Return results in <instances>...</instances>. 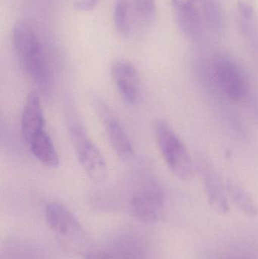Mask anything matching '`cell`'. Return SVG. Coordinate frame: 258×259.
<instances>
[{
    "label": "cell",
    "mask_w": 258,
    "mask_h": 259,
    "mask_svg": "<svg viewBox=\"0 0 258 259\" xmlns=\"http://www.w3.org/2000/svg\"><path fill=\"white\" fill-rule=\"evenodd\" d=\"M135 27L146 28L156 17V0H130Z\"/></svg>",
    "instance_id": "obj_18"
},
{
    "label": "cell",
    "mask_w": 258,
    "mask_h": 259,
    "mask_svg": "<svg viewBox=\"0 0 258 259\" xmlns=\"http://www.w3.org/2000/svg\"><path fill=\"white\" fill-rule=\"evenodd\" d=\"M45 127L39 95L36 92H30L26 99L21 116V131L27 144L38 133L45 130Z\"/></svg>",
    "instance_id": "obj_12"
},
{
    "label": "cell",
    "mask_w": 258,
    "mask_h": 259,
    "mask_svg": "<svg viewBox=\"0 0 258 259\" xmlns=\"http://www.w3.org/2000/svg\"><path fill=\"white\" fill-rule=\"evenodd\" d=\"M99 113L103 118L109 141L117 155L123 161L131 159L134 150L125 130L115 117L110 114L108 108L100 106Z\"/></svg>",
    "instance_id": "obj_11"
},
{
    "label": "cell",
    "mask_w": 258,
    "mask_h": 259,
    "mask_svg": "<svg viewBox=\"0 0 258 259\" xmlns=\"http://www.w3.org/2000/svg\"><path fill=\"white\" fill-rule=\"evenodd\" d=\"M196 71L198 83L211 104L237 137L245 138L247 136L246 128L236 112V106L230 103L217 88L208 64L200 62L197 65Z\"/></svg>",
    "instance_id": "obj_7"
},
{
    "label": "cell",
    "mask_w": 258,
    "mask_h": 259,
    "mask_svg": "<svg viewBox=\"0 0 258 259\" xmlns=\"http://www.w3.org/2000/svg\"><path fill=\"white\" fill-rule=\"evenodd\" d=\"M225 185L228 197L242 213L249 217L257 215V204L243 186L232 179L227 180Z\"/></svg>",
    "instance_id": "obj_16"
},
{
    "label": "cell",
    "mask_w": 258,
    "mask_h": 259,
    "mask_svg": "<svg viewBox=\"0 0 258 259\" xmlns=\"http://www.w3.org/2000/svg\"><path fill=\"white\" fill-rule=\"evenodd\" d=\"M12 44L21 68L42 91L51 82V68L45 47L33 27L19 21L12 30Z\"/></svg>",
    "instance_id": "obj_2"
},
{
    "label": "cell",
    "mask_w": 258,
    "mask_h": 259,
    "mask_svg": "<svg viewBox=\"0 0 258 259\" xmlns=\"http://www.w3.org/2000/svg\"><path fill=\"white\" fill-rule=\"evenodd\" d=\"M28 145L33 155L44 165L53 168L59 165L60 158L59 153L53 140L45 130L35 135Z\"/></svg>",
    "instance_id": "obj_14"
},
{
    "label": "cell",
    "mask_w": 258,
    "mask_h": 259,
    "mask_svg": "<svg viewBox=\"0 0 258 259\" xmlns=\"http://www.w3.org/2000/svg\"><path fill=\"white\" fill-rule=\"evenodd\" d=\"M113 18L115 28L120 35L129 37L134 33L135 24L130 0H116Z\"/></svg>",
    "instance_id": "obj_17"
},
{
    "label": "cell",
    "mask_w": 258,
    "mask_h": 259,
    "mask_svg": "<svg viewBox=\"0 0 258 259\" xmlns=\"http://www.w3.org/2000/svg\"><path fill=\"white\" fill-rule=\"evenodd\" d=\"M68 119L70 137L82 167L93 182H103L108 176L104 156L89 138L77 114L71 112Z\"/></svg>",
    "instance_id": "obj_5"
},
{
    "label": "cell",
    "mask_w": 258,
    "mask_h": 259,
    "mask_svg": "<svg viewBox=\"0 0 258 259\" xmlns=\"http://www.w3.org/2000/svg\"><path fill=\"white\" fill-rule=\"evenodd\" d=\"M208 66L222 95L233 106L245 107L258 122V92L244 68L233 58L221 53Z\"/></svg>",
    "instance_id": "obj_1"
},
{
    "label": "cell",
    "mask_w": 258,
    "mask_h": 259,
    "mask_svg": "<svg viewBox=\"0 0 258 259\" xmlns=\"http://www.w3.org/2000/svg\"><path fill=\"white\" fill-rule=\"evenodd\" d=\"M45 219L62 249L68 255H86L90 241L77 218L62 204L51 202L45 207Z\"/></svg>",
    "instance_id": "obj_3"
},
{
    "label": "cell",
    "mask_w": 258,
    "mask_h": 259,
    "mask_svg": "<svg viewBox=\"0 0 258 259\" xmlns=\"http://www.w3.org/2000/svg\"><path fill=\"white\" fill-rule=\"evenodd\" d=\"M99 4V0H77L74 3V9L80 12L93 10Z\"/></svg>",
    "instance_id": "obj_20"
},
{
    "label": "cell",
    "mask_w": 258,
    "mask_h": 259,
    "mask_svg": "<svg viewBox=\"0 0 258 259\" xmlns=\"http://www.w3.org/2000/svg\"><path fill=\"white\" fill-rule=\"evenodd\" d=\"M149 258V249L145 239L132 232L116 234L85 255V259Z\"/></svg>",
    "instance_id": "obj_6"
},
{
    "label": "cell",
    "mask_w": 258,
    "mask_h": 259,
    "mask_svg": "<svg viewBox=\"0 0 258 259\" xmlns=\"http://www.w3.org/2000/svg\"><path fill=\"white\" fill-rule=\"evenodd\" d=\"M196 167L211 208L219 214H227L230 211L228 195L226 185L223 184L216 167L202 154L198 155Z\"/></svg>",
    "instance_id": "obj_9"
},
{
    "label": "cell",
    "mask_w": 258,
    "mask_h": 259,
    "mask_svg": "<svg viewBox=\"0 0 258 259\" xmlns=\"http://www.w3.org/2000/svg\"><path fill=\"white\" fill-rule=\"evenodd\" d=\"M204 15L211 28L216 32L224 30V23L219 5L215 0H206L204 4Z\"/></svg>",
    "instance_id": "obj_19"
},
{
    "label": "cell",
    "mask_w": 258,
    "mask_h": 259,
    "mask_svg": "<svg viewBox=\"0 0 258 259\" xmlns=\"http://www.w3.org/2000/svg\"><path fill=\"white\" fill-rule=\"evenodd\" d=\"M2 259H50V256L37 245L23 240H12L3 247Z\"/></svg>",
    "instance_id": "obj_15"
},
{
    "label": "cell",
    "mask_w": 258,
    "mask_h": 259,
    "mask_svg": "<svg viewBox=\"0 0 258 259\" xmlns=\"http://www.w3.org/2000/svg\"><path fill=\"white\" fill-rule=\"evenodd\" d=\"M111 74L122 98L129 104H136L140 98L141 86L136 67L128 61L118 59L112 64Z\"/></svg>",
    "instance_id": "obj_10"
},
{
    "label": "cell",
    "mask_w": 258,
    "mask_h": 259,
    "mask_svg": "<svg viewBox=\"0 0 258 259\" xmlns=\"http://www.w3.org/2000/svg\"><path fill=\"white\" fill-rule=\"evenodd\" d=\"M154 132L158 146L168 168L180 181H190L195 173V164L181 139L163 120L156 121Z\"/></svg>",
    "instance_id": "obj_4"
},
{
    "label": "cell",
    "mask_w": 258,
    "mask_h": 259,
    "mask_svg": "<svg viewBox=\"0 0 258 259\" xmlns=\"http://www.w3.org/2000/svg\"><path fill=\"white\" fill-rule=\"evenodd\" d=\"M172 3L180 30L190 39L199 38L201 33V18L195 6L188 0H172Z\"/></svg>",
    "instance_id": "obj_13"
},
{
    "label": "cell",
    "mask_w": 258,
    "mask_h": 259,
    "mask_svg": "<svg viewBox=\"0 0 258 259\" xmlns=\"http://www.w3.org/2000/svg\"><path fill=\"white\" fill-rule=\"evenodd\" d=\"M165 196L158 183L149 181L138 189L130 200V211L138 220L153 223L163 212Z\"/></svg>",
    "instance_id": "obj_8"
}]
</instances>
